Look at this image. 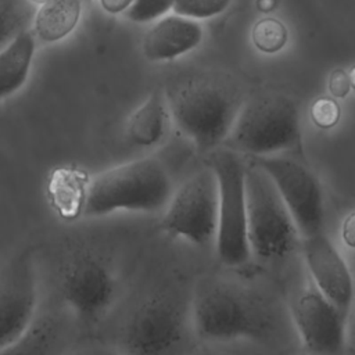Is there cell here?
Listing matches in <instances>:
<instances>
[{"mask_svg": "<svg viewBox=\"0 0 355 355\" xmlns=\"http://www.w3.org/2000/svg\"><path fill=\"white\" fill-rule=\"evenodd\" d=\"M173 189L169 172L154 157L132 159L97 173L62 165L50 172L46 183L50 205L65 220L96 219L118 212H159Z\"/></svg>", "mask_w": 355, "mask_h": 355, "instance_id": "1", "label": "cell"}, {"mask_svg": "<svg viewBox=\"0 0 355 355\" xmlns=\"http://www.w3.org/2000/svg\"><path fill=\"white\" fill-rule=\"evenodd\" d=\"M244 97L233 75L201 71L172 85L165 100L178 129L200 153H209L222 146Z\"/></svg>", "mask_w": 355, "mask_h": 355, "instance_id": "2", "label": "cell"}, {"mask_svg": "<svg viewBox=\"0 0 355 355\" xmlns=\"http://www.w3.org/2000/svg\"><path fill=\"white\" fill-rule=\"evenodd\" d=\"M193 329L207 343L265 340L273 318L265 302L244 287L220 277L198 280L190 301Z\"/></svg>", "mask_w": 355, "mask_h": 355, "instance_id": "3", "label": "cell"}, {"mask_svg": "<svg viewBox=\"0 0 355 355\" xmlns=\"http://www.w3.org/2000/svg\"><path fill=\"white\" fill-rule=\"evenodd\" d=\"M222 147L247 157L300 150L301 119L297 103L275 89L251 93L244 97Z\"/></svg>", "mask_w": 355, "mask_h": 355, "instance_id": "4", "label": "cell"}, {"mask_svg": "<svg viewBox=\"0 0 355 355\" xmlns=\"http://www.w3.org/2000/svg\"><path fill=\"white\" fill-rule=\"evenodd\" d=\"M208 154L218 187L215 251L222 263L241 266L252 257L247 237L245 164L237 153L222 146Z\"/></svg>", "mask_w": 355, "mask_h": 355, "instance_id": "5", "label": "cell"}, {"mask_svg": "<svg viewBox=\"0 0 355 355\" xmlns=\"http://www.w3.org/2000/svg\"><path fill=\"white\" fill-rule=\"evenodd\" d=\"M247 237L251 255L280 259L300 244L295 223L269 178L255 165H245Z\"/></svg>", "mask_w": 355, "mask_h": 355, "instance_id": "6", "label": "cell"}, {"mask_svg": "<svg viewBox=\"0 0 355 355\" xmlns=\"http://www.w3.org/2000/svg\"><path fill=\"white\" fill-rule=\"evenodd\" d=\"M57 288L62 302L79 322L97 324L112 309L118 283L105 259L93 251L76 250L62 259Z\"/></svg>", "mask_w": 355, "mask_h": 355, "instance_id": "7", "label": "cell"}, {"mask_svg": "<svg viewBox=\"0 0 355 355\" xmlns=\"http://www.w3.org/2000/svg\"><path fill=\"white\" fill-rule=\"evenodd\" d=\"M218 219V187L212 169H201L173 189L162 209L161 230L193 245L214 243Z\"/></svg>", "mask_w": 355, "mask_h": 355, "instance_id": "8", "label": "cell"}, {"mask_svg": "<svg viewBox=\"0 0 355 355\" xmlns=\"http://www.w3.org/2000/svg\"><path fill=\"white\" fill-rule=\"evenodd\" d=\"M273 183L287 207L300 239L322 232L324 222L323 190L318 176L301 161L273 154L248 157Z\"/></svg>", "mask_w": 355, "mask_h": 355, "instance_id": "9", "label": "cell"}, {"mask_svg": "<svg viewBox=\"0 0 355 355\" xmlns=\"http://www.w3.org/2000/svg\"><path fill=\"white\" fill-rule=\"evenodd\" d=\"M184 334V316L176 302L162 294L143 298L121 329L125 355H173Z\"/></svg>", "mask_w": 355, "mask_h": 355, "instance_id": "10", "label": "cell"}, {"mask_svg": "<svg viewBox=\"0 0 355 355\" xmlns=\"http://www.w3.org/2000/svg\"><path fill=\"white\" fill-rule=\"evenodd\" d=\"M39 279L32 247L0 266V349L19 338L37 315Z\"/></svg>", "mask_w": 355, "mask_h": 355, "instance_id": "11", "label": "cell"}, {"mask_svg": "<svg viewBox=\"0 0 355 355\" xmlns=\"http://www.w3.org/2000/svg\"><path fill=\"white\" fill-rule=\"evenodd\" d=\"M290 313L305 352L343 355L348 313L326 298L311 282L293 298Z\"/></svg>", "mask_w": 355, "mask_h": 355, "instance_id": "12", "label": "cell"}, {"mask_svg": "<svg viewBox=\"0 0 355 355\" xmlns=\"http://www.w3.org/2000/svg\"><path fill=\"white\" fill-rule=\"evenodd\" d=\"M309 282L334 305L349 312L354 298L351 270L334 243L322 232L300 239Z\"/></svg>", "mask_w": 355, "mask_h": 355, "instance_id": "13", "label": "cell"}, {"mask_svg": "<svg viewBox=\"0 0 355 355\" xmlns=\"http://www.w3.org/2000/svg\"><path fill=\"white\" fill-rule=\"evenodd\" d=\"M201 39L202 28L198 22L187 17L171 15L147 32L143 40V53L153 61L171 60L200 44Z\"/></svg>", "mask_w": 355, "mask_h": 355, "instance_id": "14", "label": "cell"}, {"mask_svg": "<svg viewBox=\"0 0 355 355\" xmlns=\"http://www.w3.org/2000/svg\"><path fill=\"white\" fill-rule=\"evenodd\" d=\"M68 331L61 318L36 315L28 330L0 349V355H68Z\"/></svg>", "mask_w": 355, "mask_h": 355, "instance_id": "15", "label": "cell"}, {"mask_svg": "<svg viewBox=\"0 0 355 355\" xmlns=\"http://www.w3.org/2000/svg\"><path fill=\"white\" fill-rule=\"evenodd\" d=\"M169 111L165 94L154 90L147 100L129 116L126 139L132 146L148 148L159 144L168 132Z\"/></svg>", "mask_w": 355, "mask_h": 355, "instance_id": "16", "label": "cell"}, {"mask_svg": "<svg viewBox=\"0 0 355 355\" xmlns=\"http://www.w3.org/2000/svg\"><path fill=\"white\" fill-rule=\"evenodd\" d=\"M36 39L24 29L0 49V101L17 93L28 80Z\"/></svg>", "mask_w": 355, "mask_h": 355, "instance_id": "17", "label": "cell"}, {"mask_svg": "<svg viewBox=\"0 0 355 355\" xmlns=\"http://www.w3.org/2000/svg\"><path fill=\"white\" fill-rule=\"evenodd\" d=\"M80 0H47L33 12L35 39L54 43L68 36L80 18Z\"/></svg>", "mask_w": 355, "mask_h": 355, "instance_id": "18", "label": "cell"}, {"mask_svg": "<svg viewBox=\"0 0 355 355\" xmlns=\"http://www.w3.org/2000/svg\"><path fill=\"white\" fill-rule=\"evenodd\" d=\"M32 4L26 0H0V49L4 47L33 17Z\"/></svg>", "mask_w": 355, "mask_h": 355, "instance_id": "19", "label": "cell"}, {"mask_svg": "<svg viewBox=\"0 0 355 355\" xmlns=\"http://www.w3.org/2000/svg\"><path fill=\"white\" fill-rule=\"evenodd\" d=\"M288 32L284 24L272 17L259 19L251 32V39L255 47L263 53H276L282 50L287 42Z\"/></svg>", "mask_w": 355, "mask_h": 355, "instance_id": "20", "label": "cell"}, {"mask_svg": "<svg viewBox=\"0 0 355 355\" xmlns=\"http://www.w3.org/2000/svg\"><path fill=\"white\" fill-rule=\"evenodd\" d=\"M232 0H173V11L182 17L208 18L227 8Z\"/></svg>", "mask_w": 355, "mask_h": 355, "instance_id": "21", "label": "cell"}, {"mask_svg": "<svg viewBox=\"0 0 355 355\" xmlns=\"http://www.w3.org/2000/svg\"><path fill=\"white\" fill-rule=\"evenodd\" d=\"M173 0H133L126 8V15L135 22L155 19L172 8Z\"/></svg>", "mask_w": 355, "mask_h": 355, "instance_id": "22", "label": "cell"}, {"mask_svg": "<svg viewBox=\"0 0 355 355\" xmlns=\"http://www.w3.org/2000/svg\"><path fill=\"white\" fill-rule=\"evenodd\" d=\"M313 122L320 128H330L337 123L340 118V107L336 100L330 97H319L311 108Z\"/></svg>", "mask_w": 355, "mask_h": 355, "instance_id": "23", "label": "cell"}, {"mask_svg": "<svg viewBox=\"0 0 355 355\" xmlns=\"http://www.w3.org/2000/svg\"><path fill=\"white\" fill-rule=\"evenodd\" d=\"M352 87V75H348L344 69L337 68L330 73L329 90L334 97H345Z\"/></svg>", "mask_w": 355, "mask_h": 355, "instance_id": "24", "label": "cell"}, {"mask_svg": "<svg viewBox=\"0 0 355 355\" xmlns=\"http://www.w3.org/2000/svg\"><path fill=\"white\" fill-rule=\"evenodd\" d=\"M68 355H125L121 349L104 344H86Z\"/></svg>", "mask_w": 355, "mask_h": 355, "instance_id": "25", "label": "cell"}, {"mask_svg": "<svg viewBox=\"0 0 355 355\" xmlns=\"http://www.w3.org/2000/svg\"><path fill=\"white\" fill-rule=\"evenodd\" d=\"M133 0H100L101 7L110 14H118L125 11Z\"/></svg>", "mask_w": 355, "mask_h": 355, "instance_id": "26", "label": "cell"}, {"mask_svg": "<svg viewBox=\"0 0 355 355\" xmlns=\"http://www.w3.org/2000/svg\"><path fill=\"white\" fill-rule=\"evenodd\" d=\"M277 6V0H257V8L262 12H269L275 10Z\"/></svg>", "mask_w": 355, "mask_h": 355, "instance_id": "27", "label": "cell"}, {"mask_svg": "<svg viewBox=\"0 0 355 355\" xmlns=\"http://www.w3.org/2000/svg\"><path fill=\"white\" fill-rule=\"evenodd\" d=\"M191 355H215V354H212V352H209V351H204V349H198V351H196V352H193Z\"/></svg>", "mask_w": 355, "mask_h": 355, "instance_id": "28", "label": "cell"}, {"mask_svg": "<svg viewBox=\"0 0 355 355\" xmlns=\"http://www.w3.org/2000/svg\"><path fill=\"white\" fill-rule=\"evenodd\" d=\"M26 1H29V3H31V4H39V6H40V4H43V3H46V1H47V0H26Z\"/></svg>", "mask_w": 355, "mask_h": 355, "instance_id": "29", "label": "cell"}, {"mask_svg": "<svg viewBox=\"0 0 355 355\" xmlns=\"http://www.w3.org/2000/svg\"><path fill=\"white\" fill-rule=\"evenodd\" d=\"M302 355H318V354H311V352H305V351H304Z\"/></svg>", "mask_w": 355, "mask_h": 355, "instance_id": "30", "label": "cell"}]
</instances>
